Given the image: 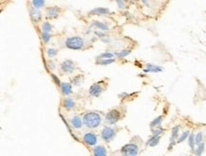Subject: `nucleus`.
<instances>
[{"label":"nucleus","mask_w":206,"mask_h":156,"mask_svg":"<svg viewBox=\"0 0 206 156\" xmlns=\"http://www.w3.org/2000/svg\"><path fill=\"white\" fill-rule=\"evenodd\" d=\"M51 79H53V81H54L55 84H57V85H61V82H60L59 78H58L55 74H51Z\"/></svg>","instance_id":"c9c22d12"},{"label":"nucleus","mask_w":206,"mask_h":156,"mask_svg":"<svg viewBox=\"0 0 206 156\" xmlns=\"http://www.w3.org/2000/svg\"><path fill=\"white\" fill-rule=\"evenodd\" d=\"M103 91H104V88H103V85L101 82H96V83H93L89 90H88V93L90 96H94V97H98L102 95Z\"/></svg>","instance_id":"6e6552de"},{"label":"nucleus","mask_w":206,"mask_h":156,"mask_svg":"<svg viewBox=\"0 0 206 156\" xmlns=\"http://www.w3.org/2000/svg\"><path fill=\"white\" fill-rule=\"evenodd\" d=\"M41 28H42V30H43V32H50L51 30H53V26L51 25L49 22H43L42 23V26H41Z\"/></svg>","instance_id":"393cba45"},{"label":"nucleus","mask_w":206,"mask_h":156,"mask_svg":"<svg viewBox=\"0 0 206 156\" xmlns=\"http://www.w3.org/2000/svg\"><path fill=\"white\" fill-rule=\"evenodd\" d=\"M45 1L43 0H33L31 1V5H32V8L36 9V10H40L41 8H43L45 6Z\"/></svg>","instance_id":"b1692460"},{"label":"nucleus","mask_w":206,"mask_h":156,"mask_svg":"<svg viewBox=\"0 0 206 156\" xmlns=\"http://www.w3.org/2000/svg\"><path fill=\"white\" fill-rule=\"evenodd\" d=\"M65 45L71 50H81L85 47V41L80 36H70L66 39Z\"/></svg>","instance_id":"f03ea898"},{"label":"nucleus","mask_w":206,"mask_h":156,"mask_svg":"<svg viewBox=\"0 0 206 156\" xmlns=\"http://www.w3.org/2000/svg\"><path fill=\"white\" fill-rule=\"evenodd\" d=\"M204 148H205V144L202 142L201 144H199L198 146H197V148H195V155L196 156H202V153L204 152Z\"/></svg>","instance_id":"4be33fe9"},{"label":"nucleus","mask_w":206,"mask_h":156,"mask_svg":"<svg viewBox=\"0 0 206 156\" xmlns=\"http://www.w3.org/2000/svg\"><path fill=\"white\" fill-rule=\"evenodd\" d=\"M131 53V50L130 49H123L119 52H116L115 56L118 58H125L126 56H128Z\"/></svg>","instance_id":"5701e85b"},{"label":"nucleus","mask_w":206,"mask_h":156,"mask_svg":"<svg viewBox=\"0 0 206 156\" xmlns=\"http://www.w3.org/2000/svg\"><path fill=\"white\" fill-rule=\"evenodd\" d=\"M70 124H71V126L74 128V129H81L82 128V126H83V124H84V122H83V118H81V117H79V116H74V117H71V119H70Z\"/></svg>","instance_id":"4468645a"},{"label":"nucleus","mask_w":206,"mask_h":156,"mask_svg":"<svg viewBox=\"0 0 206 156\" xmlns=\"http://www.w3.org/2000/svg\"><path fill=\"white\" fill-rule=\"evenodd\" d=\"M120 117H121L120 111H118L116 109H113V110L109 111V113H107V115L105 117V119H106L107 123H109L110 125H114L119 121Z\"/></svg>","instance_id":"39448f33"},{"label":"nucleus","mask_w":206,"mask_h":156,"mask_svg":"<svg viewBox=\"0 0 206 156\" xmlns=\"http://www.w3.org/2000/svg\"><path fill=\"white\" fill-rule=\"evenodd\" d=\"M120 96H121V97H125V96H128V94H126V93H122V94L120 95Z\"/></svg>","instance_id":"4c0bfd02"},{"label":"nucleus","mask_w":206,"mask_h":156,"mask_svg":"<svg viewBox=\"0 0 206 156\" xmlns=\"http://www.w3.org/2000/svg\"><path fill=\"white\" fill-rule=\"evenodd\" d=\"M164 71V68L160 65H153V64H147L145 67L143 68L144 73H161Z\"/></svg>","instance_id":"9d476101"},{"label":"nucleus","mask_w":206,"mask_h":156,"mask_svg":"<svg viewBox=\"0 0 206 156\" xmlns=\"http://www.w3.org/2000/svg\"><path fill=\"white\" fill-rule=\"evenodd\" d=\"M61 13V9L56 7V6H53V7H49L47 9L46 11V14H47V18H56Z\"/></svg>","instance_id":"9b49d317"},{"label":"nucleus","mask_w":206,"mask_h":156,"mask_svg":"<svg viewBox=\"0 0 206 156\" xmlns=\"http://www.w3.org/2000/svg\"><path fill=\"white\" fill-rule=\"evenodd\" d=\"M58 53V50L56 48H53V47H50V48H47V56L51 59V58H53L57 55Z\"/></svg>","instance_id":"c85d7f7f"},{"label":"nucleus","mask_w":206,"mask_h":156,"mask_svg":"<svg viewBox=\"0 0 206 156\" xmlns=\"http://www.w3.org/2000/svg\"><path fill=\"white\" fill-rule=\"evenodd\" d=\"M41 37H42L43 42H45V43H48L49 40H50V38H51V35H50V33H48V32H43V31H42Z\"/></svg>","instance_id":"473e14b6"},{"label":"nucleus","mask_w":206,"mask_h":156,"mask_svg":"<svg viewBox=\"0 0 206 156\" xmlns=\"http://www.w3.org/2000/svg\"><path fill=\"white\" fill-rule=\"evenodd\" d=\"M60 88L64 96H70L72 93V86L70 82H61Z\"/></svg>","instance_id":"f3484780"},{"label":"nucleus","mask_w":206,"mask_h":156,"mask_svg":"<svg viewBox=\"0 0 206 156\" xmlns=\"http://www.w3.org/2000/svg\"><path fill=\"white\" fill-rule=\"evenodd\" d=\"M83 141L86 145L92 147V146H96V144L98 142V137L94 133L88 132L83 135Z\"/></svg>","instance_id":"0eeeda50"},{"label":"nucleus","mask_w":206,"mask_h":156,"mask_svg":"<svg viewBox=\"0 0 206 156\" xmlns=\"http://www.w3.org/2000/svg\"><path fill=\"white\" fill-rule=\"evenodd\" d=\"M61 71L65 74H71L76 69V65L72 60H66L60 65Z\"/></svg>","instance_id":"423d86ee"},{"label":"nucleus","mask_w":206,"mask_h":156,"mask_svg":"<svg viewBox=\"0 0 206 156\" xmlns=\"http://www.w3.org/2000/svg\"><path fill=\"white\" fill-rule=\"evenodd\" d=\"M163 120H164V117L163 116H159L156 118H154L151 121V123H150V129L153 130V129H155V128L161 127V125L163 123Z\"/></svg>","instance_id":"6ab92c4d"},{"label":"nucleus","mask_w":206,"mask_h":156,"mask_svg":"<svg viewBox=\"0 0 206 156\" xmlns=\"http://www.w3.org/2000/svg\"><path fill=\"white\" fill-rule=\"evenodd\" d=\"M30 15H31V18L35 22V23H38L41 21L42 19V13L39 10H36L34 8L31 7V11H30Z\"/></svg>","instance_id":"2eb2a0df"},{"label":"nucleus","mask_w":206,"mask_h":156,"mask_svg":"<svg viewBox=\"0 0 206 156\" xmlns=\"http://www.w3.org/2000/svg\"><path fill=\"white\" fill-rule=\"evenodd\" d=\"M116 133H117V130L115 128L107 126L101 131V137L105 142L109 143L114 139V137L116 136Z\"/></svg>","instance_id":"20e7f679"},{"label":"nucleus","mask_w":206,"mask_h":156,"mask_svg":"<svg viewBox=\"0 0 206 156\" xmlns=\"http://www.w3.org/2000/svg\"><path fill=\"white\" fill-rule=\"evenodd\" d=\"M115 62H116L115 59H105V60H98L96 62V64L100 65H111Z\"/></svg>","instance_id":"cd10ccee"},{"label":"nucleus","mask_w":206,"mask_h":156,"mask_svg":"<svg viewBox=\"0 0 206 156\" xmlns=\"http://www.w3.org/2000/svg\"><path fill=\"white\" fill-rule=\"evenodd\" d=\"M82 77H81V75H77V76H75L73 79H72V83L75 85V86H80L81 84H82Z\"/></svg>","instance_id":"2f4dec72"},{"label":"nucleus","mask_w":206,"mask_h":156,"mask_svg":"<svg viewBox=\"0 0 206 156\" xmlns=\"http://www.w3.org/2000/svg\"><path fill=\"white\" fill-rule=\"evenodd\" d=\"M110 13L109 9L104 7H98L89 12V15H108Z\"/></svg>","instance_id":"ddd939ff"},{"label":"nucleus","mask_w":206,"mask_h":156,"mask_svg":"<svg viewBox=\"0 0 206 156\" xmlns=\"http://www.w3.org/2000/svg\"><path fill=\"white\" fill-rule=\"evenodd\" d=\"M94 33H95V35H96V36H98V37H100V38H102V39H104V38H106V37H107V35H106V33H105L104 31H101V30H96V31H94Z\"/></svg>","instance_id":"f704fd0d"},{"label":"nucleus","mask_w":206,"mask_h":156,"mask_svg":"<svg viewBox=\"0 0 206 156\" xmlns=\"http://www.w3.org/2000/svg\"><path fill=\"white\" fill-rule=\"evenodd\" d=\"M115 57V53L113 52H109V51H106V52H103L100 55H98L97 57V61L98 60H105V59H114Z\"/></svg>","instance_id":"412c9836"},{"label":"nucleus","mask_w":206,"mask_h":156,"mask_svg":"<svg viewBox=\"0 0 206 156\" xmlns=\"http://www.w3.org/2000/svg\"><path fill=\"white\" fill-rule=\"evenodd\" d=\"M103 118L97 112H87L83 117L84 125L88 129H96L102 124Z\"/></svg>","instance_id":"f257e3e1"},{"label":"nucleus","mask_w":206,"mask_h":156,"mask_svg":"<svg viewBox=\"0 0 206 156\" xmlns=\"http://www.w3.org/2000/svg\"><path fill=\"white\" fill-rule=\"evenodd\" d=\"M48 66H49V68H50V69H53H53H55V67H56L55 64H54L53 61H51V60L48 62Z\"/></svg>","instance_id":"e433bc0d"},{"label":"nucleus","mask_w":206,"mask_h":156,"mask_svg":"<svg viewBox=\"0 0 206 156\" xmlns=\"http://www.w3.org/2000/svg\"><path fill=\"white\" fill-rule=\"evenodd\" d=\"M190 133H190L189 131H184V132H183V133L179 136V138H178V140H177V144L182 143L183 141H185L186 139H188Z\"/></svg>","instance_id":"a878e982"},{"label":"nucleus","mask_w":206,"mask_h":156,"mask_svg":"<svg viewBox=\"0 0 206 156\" xmlns=\"http://www.w3.org/2000/svg\"><path fill=\"white\" fill-rule=\"evenodd\" d=\"M161 137L162 136H154L152 135L145 143L146 146H149V147H155L157 146L159 143H160V140H161Z\"/></svg>","instance_id":"aec40b11"},{"label":"nucleus","mask_w":206,"mask_h":156,"mask_svg":"<svg viewBox=\"0 0 206 156\" xmlns=\"http://www.w3.org/2000/svg\"><path fill=\"white\" fill-rule=\"evenodd\" d=\"M92 27L96 28L98 30H101V31H108L109 30V27L107 23L105 22H101V21H93L92 22Z\"/></svg>","instance_id":"dca6fc26"},{"label":"nucleus","mask_w":206,"mask_h":156,"mask_svg":"<svg viewBox=\"0 0 206 156\" xmlns=\"http://www.w3.org/2000/svg\"><path fill=\"white\" fill-rule=\"evenodd\" d=\"M140 151L139 146L136 143H128L121 148L120 152L122 156H138Z\"/></svg>","instance_id":"7ed1b4c3"},{"label":"nucleus","mask_w":206,"mask_h":156,"mask_svg":"<svg viewBox=\"0 0 206 156\" xmlns=\"http://www.w3.org/2000/svg\"><path fill=\"white\" fill-rule=\"evenodd\" d=\"M188 145L191 148V150L194 152L195 151V146H196V142H195V133H190L189 137H188Z\"/></svg>","instance_id":"bb28decb"},{"label":"nucleus","mask_w":206,"mask_h":156,"mask_svg":"<svg viewBox=\"0 0 206 156\" xmlns=\"http://www.w3.org/2000/svg\"><path fill=\"white\" fill-rule=\"evenodd\" d=\"M179 136H180V126H175L171 132V136H170V140H169L170 143H169L168 149H171L177 144V140H178Z\"/></svg>","instance_id":"1a4fd4ad"},{"label":"nucleus","mask_w":206,"mask_h":156,"mask_svg":"<svg viewBox=\"0 0 206 156\" xmlns=\"http://www.w3.org/2000/svg\"><path fill=\"white\" fill-rule=\"evenodd\" d=\"M93 156H108V150L107 148L103 145L95 146L92 149Z\"/></svg>","instance_id":"f8f14e48"},{"label":"nucleus","mask_w":206,"mask_h":156,"mask_svg":"<svg viewBox=\"0 0 206 156\" xmlns=\"http://www.w3.org/2000/svg\"><path fill=\"white\" fill-rule=\"evenodd\" d=\"M151 132H152V135H154V136H162V134L164 133V130L161 126V127H158V128H155V129L151 130Z\"/></svg>","instance_id":"c756f323"},{"label":"nucleus","mask_w":206,"mask_h":156,"mask_svg":"<svg viewBox=\"0 0 206 156\" xmlns=\"http://www.w3.org/2000/svg\"><path fill=\"white\" fill-rule=\"evenodd\" d=\"M203 133L201 132H198L197 134H195V142H196V146H198L199 144H201L203 141Z\"/></svg>","instance_id":"7c9ffc66"},{"label":"nucleus","mask_w":206,"mask_h":156,"mask_svg":"<svg viewBox=\"0 0 206 156\" xmlns=\"http://www.w3.org/2000/svg\"><path fill=\"white\" fill-rule=\"evenodd\" d=\"M116 4L118 6V8L120 10H125L126 8V5H125V1H122V0H118V1H116Z\"/></svg>","instance_id":"72a5a7b5"},{"label":"nucleus","mask_w":206,"mask_h":156,"mask_svg":"<svg viewBox=\"0 0 206 156\" xmlns=\"http://www.w3.org/2000/svg\"><path fill=\"white\" fill-rule=\"evenodd\" d=\"M103 41L106 42V43H109V42H110V40H109V39H108V37L104 38V39H103Z\"/></svg>","instance_id":"58836bf2"},{"label":"nucleus","mask_w":206,"mask_h":156,"mask_svg":"<svg viewBox=\"0 0 206 156\" xmlns=\"http://www.w3.org/2000/svg\"><path fill=\"white\" fill-rule=\"evenodd\" d=\"M63 106L66 110H72L75 107V101L71 97H66L63 101Z\"/></svg>","instance_id":"a211bd4d"}]
</instances>
